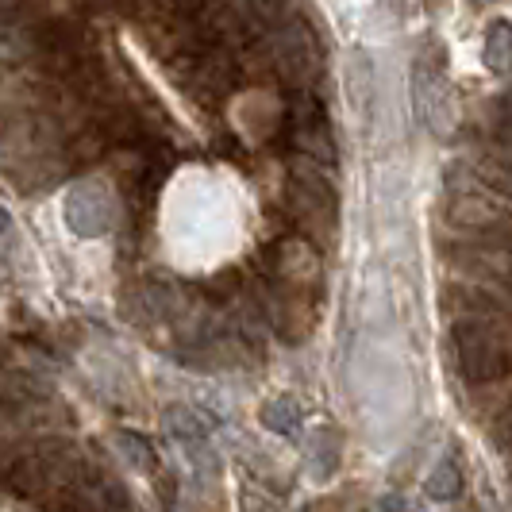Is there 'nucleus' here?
<instances>
[{"mask_svg": "<svg viewBox=\"0 0 512 512\" xmlns=\"http://www.w3.org/2000/svg\"><path fill=\"white\" fill-rule=\"evenodd\" d=\"M493 439H497L501 455L512 459V405L505 412H497V420H493Z\"/></svg>", "mask_w": 512, "mask_h": 512, "instance_id": "1a4fd4ad", "label": "nucleus"}, {"mask_svg": "<svg viewBox=\"0 0 512 512\" xmlns=\"http://www.w3.org/2000/svg\"><path fill=\"white\" fill-rule=\"evenodd\" d=\"M262 424H266L270 432H278V436H289V432H297V428H301V405H297L293 397L266 401V409H262Z\"/></svg>", "mask_w": 512, "mask_h": 512, "instance_id": "423d86ee", "label": "nucleus"}, {"mask_svg": "<svg viewBox=\"0 0 512 512\" xmlns=\"http://www.w3.org/2000/svg\"><path fill=\"white\" fill-rule=\"evenodd\" d=\"M512 312L505 301V312L497 316H455L451 320V351H455V366L459 378L474 389L493 382H505L512 374Z\"/></svg>", "mask_w": 512, "mask_h": 512, "instance_id": "f03ea898", "label": "nucleus"}, {"mask_svg": "<svg viewBox=\"0 0 512 512\" xmlns=\"http://www.w3.org/2000/svg\"><path fill=\"white\" fill-rule=\"evenodd\" d=\"M335 70L312 0H0V151L16 197L116 235L124 285L154 239L247 205L332 247Z\"/></svg>", "mask_w": 512, "mask_h": 512, "instance_id": "f257e3e1", "label": "nucleus"}, {"mask_svg": "<svg viewBox=\"0 0 512 512\" xmlns=\"http://www.w3.org/2000/svg\"><path fill=\"white\" fill-rule=\"evenodd\" d=\"M308 462H312L316 478H328L335 466H339V436H335L332 428H320V432H312Z\"/></svg>", "mask_w": 512, "mask_h": 512, "instance_id": "20e7f679", "label": "nucleus"}, {"mask_svg": "<svg viewBox=\"0 0 512 512\" xmlns=\"http://www.w3.org/2000/svg\"><path fill=\"white\" fill-rule=\"evenodd\" d=\"M120 451H124V459H128L135 470H143V474H158V455H154V447L143 436L124 432V436H120Z\"/></svg>", "mask_w": 512, "mask_h": 512, "instance_id": "6e6552de", "label": "nucleus"}, {"mask_svg": "<svg viewBox=\"0 0 512 512\" xmlns=\"http://www.w3.org/2000/svg\"><path fill=\"white\" fill-rule=\"evenodd\" d=\"M462 493V466L455 459H439L432 478H428V497L432 501H455Z\"/></svg>", "mask_w": 512, "mask_h": 512, "instance_id": "39448f33", "label": "nucleus"}, {"mask_svg": "<svg viewBox=\"0 0 512 512\" xmlns=\"http://www.w3.org/2000/svg\"><path fill=\"white\" fill-rule=\"evenodd\" d=\"M93 497H97V505L104 512H135V501H131V493L124 489V482H116L112 474H104L97 489H93Z\"/></svg>", "mask_w": 512, "mask_h": 512, "instance_id": "0eeeda50", "label": "nucleus"}, {"mask_svg": "<svg viewBox=\"0 0 512 512\" xmlns=\"http://www.w3.org/2000/svg\"><path fill=\"white\" fill-rule=\"evenodd\" d=\"M166 428H170V436L181 439V447H189V455H193V462H205V428H201V420H197V412L181 409V405H174V409L166 412Z\"/></svg>", "mask_w": 512, "mask_h": 512, "instance_id": "7ed1b4c3", "label": "nucleus"}]
</instances>
